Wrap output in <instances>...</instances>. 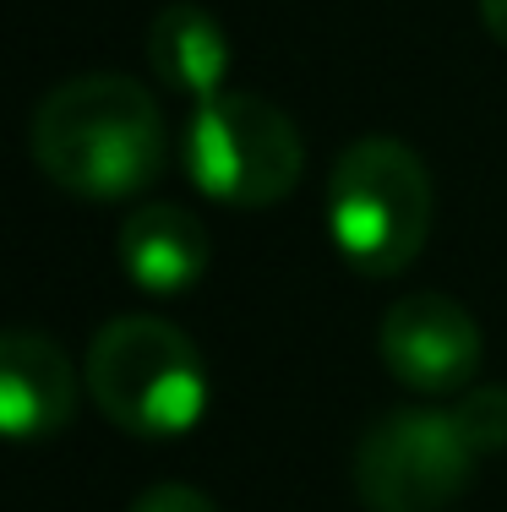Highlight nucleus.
Returning <instances> with one entry per match:
<instances>
[{
	"label": "nucleus",
	"mask_w": 507,
	"mask_h": 512,
	"mask_svg": "<svg viewBox=\"0 0 507 512\" xmlns=\"http://www.w3.org/2000/svg\"><path fill=\"white\" fill-rule=\"evenodd\" d=\"M82 387L115 431L148 436V442H175L197 431L208 409V365L191 333L148 311L115 316L93 333Z\"/></svg>",
	"instance_id": "obj_2"
},
{
	"label": "nucleus",
	"mask_w": 507,
	"mask_h": 512,
	"mask_svg": "<svg viewBox=\"0 0 507 512\" xmlns=\"http://www.w3.org/2000/svg\"><path fill=\"white\" fill-rule=\"evenodd\" d=\"M382 365L393 371L398 387L420 398H458L475 387L480 371V322L458 306L453 295H404L393 300L377 327Z\"/></svg>",
	"instance_id": "obj_6"
},
{
	"label": "nucleus",
	"mask_w": 507,
	"mask_h": 512,
	"mask_svg": "<svg viewBox=\"0 0 507 512\" xmlns=\"http://www.w3.org/2000/svg\"><path fill=\"white\" fill-rule=\"evenodd\" d=\"M475 458L453 409H393L360 436L355 491L366 512H448L475 480Z\"/></svg>",
	"instance_id": "obj_5"
},
{
	"label": "nucleus",
	"mask_w": 507,
	"mask_h": 512,
	"mask_svg": "<svg viewBox=\"0 0 507 512\" xmlns=\"http://www.w3.org/2000/svg\"><path fill=\"white\" fill-rule=\"evenodd\" d=\"M131 512H219V502H213V496H202L197 485L164 480V485H148V491L131 502Z\"/></svg>",
	"instance_id": "obj_11"
},
{
	"label": "nucleus",
	"mask_w": 507,
	"mask_h": 512,
	"mask_svg": "<svg viewBox=\"0 0 507 512\" xmlns=\"http://www.w3.org/2000/svg\"><path fill=\"white\" fill-rule=\"evenodd\" d=\"M453 420L458 431L469 436V447H475L480 458L486 453H502L507 447V387H469V393L453 398Z\"/></svg>",
	"instance_id": "obj_10"
},
{
	"label": "nucleus",
	"mask_w": 507,
	"mask_h": 512,
	"mask_svg": "<svg viewBox=\"0 0 507 512\" xmlns=\"http://www.w3.org/2000/svg\"><path fill=\"white\" fill-rule=\"evenodd\" d=\"M77 365L50 333L0 327V442H44L77 420Z\"/></svg>",
	"instance_id": "obj_7"
},
{
	"label": "nucleus",
	"mask_w": 507,
	"mask_h": 512,
	"mask_svg": "<svg viewBox=\"0 0 507 512\" xmlns=\"http://www.w3.org/2000/svg\"><path fill=\"white\" fill-rule=\"evenodd\" d=\"M480 28L507 50V0H480Z\"/></svg>",
	"instance_id": "obj_12"
},
{
	"label": "nucleus",
	"mask_w": 507,
	"mask_h": 512,
	"mask_svg": "<svg viewBox=\"0 0 507 512\" xmlns=\"http://www.w3.org/2000/svg\"><path fill=\"white\" fill-rule=\"evenodd\" d=\"M148 66L169 93H186L191 104H202L229 77V33L213 11L191 6V0H169L148 22Z\"/></svg>",
	"instance_id": "obj_9"
},
{
	"label": "nucleus",
	"mask_w": 507,
	"mask_h": 512,
	"mask_svg": "<svg viewBox=\"0 0 507 512\" xmlns=\"http://www.w3.org/2000/svg\"><path fill=\"white\" fill-rule=\"evenodd\" d=\"M115 251H120L126 278L142 295H186L208 273L213 240L197 213H186L175 202H148L137 213H126Z\"/></svg>",
	"instance_id": "obj_8"
},
{
	"label": "nucleus",
	"mask_w": 507,
	"mask_h": 512,
	"mask_svg": "<svg viewBox=\"0 0 507 512\" xmlns=\"http://www.w3.org/2000/svg\"><path fill=\"white\" fill-rule=\"evenodd\" d=\"M28 148L50 186L82 202H120L164 175L169 137L159 99L137 77L88 71L39 99Z\"/></svg>",
	"instance_id": "obj_1"
},
{
	"label": "nucleus",
	"mask_w": 507,
	"mask_h": 512,
	"mask_svg": "<svg viewBox=\"0 0 507 512\" xmlns=\"http://www.w3.org/2000/svg\"><path fill=\"white\" fill-rule=\"evenodd\" d=\"M180 158L202 197L224 207H273L300 186L306 142H300L295 120L262 93L219 88L191 109Z\"/></svg>",
	"instance_id": "obj_4"
},
{
	"label": "nucleus",
	"mask_w": 507,
	"mask_h": 512,
	"mask_svg": "<svg viewBox=\"0 0 507 512\" xmlns=\"http://www.w3.org/2000/svg\"><path fill=\"white\" fill-rule=\"evenodd\" d=\"M426 158L398 137H360L338 153L328 175V240L355 273L398 278L431 235Z\"/></svg>",
	"instance_id": "obj_3"
}]
</instances>
